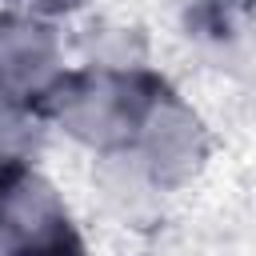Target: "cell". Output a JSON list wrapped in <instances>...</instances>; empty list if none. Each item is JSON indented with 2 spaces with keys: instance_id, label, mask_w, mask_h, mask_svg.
Listing matches in <instances>:
<instances>
[{
  "instance_id": "3",
  "label": "cell",
  "mask_w": 256,
  "mask_h": 256,
  "mask_svg": "<svg viewBox=\"0 0 256 256\" xmlns=\"http://www.w3.org/2000/svg\"><path fill=\"white\" fill-rule=\"evenodd\" d=\"M140 128H144V144H148V156H152L156 176L180 180L184 172L196 168L200 132H196V120H192L180 104H172V100H152V108L144 112Z\"/></svg>"
},
{
  "instance_id": "2",
  "label": "cell",
  "mask_w": 256,
  "mask_h": 256,
  "mask_svg": "<svg viewBox=\"0 0 256 256\" xmlns=\"http://www.w3.org/2000/svg\"><path fill=\"white\" fill-rule=\"evenodd\" d=\"M52 112L76 136L92 144H116V140H132V128H140L148 104L120 76H76L56 88Z\"/></svg>"
},
{
  "instance_id": "1",
  "label": "cell",
  "mask_w": 256,
  "mask_h": 256,
  "mask_svg": "<svg viewBox=\"0 0 256 256\" xmlns=\"http://www.w3.org/2000/svg\"><path fill=\"white\" fill-rule=\"evenodd\" d=\"M0 252L8 256H80L56 192L16 160H0Z\"/></svg>"
},
{
  "instance_id": "5",
  "label": "cell",
  "mask_w": 256,
  "mask_h": 256,
  "mask_svg": "<svg viewBox=\"0 0 256 256\" xmlns=\"http://www.w3.org/2000/svg\"><path fill=\"white\" fill-rule=\"evenodd\" d=\"M28 4H36V8H72L76 0H28Z\"/></svg>"
},
{
  "instance_id": "4",
  "label": "cell",
  "mask_w": 256,
  "mask_h": 256,
  "mask_svg": "<svg viewBox=\"0 0 256 256\" xmlns=\"http://www.w3.org/2000/svg\"><path fill=\"white\" fill-rule=\"evenodd\" d=\"M52 68V36L32 20H0V88L28 96Z\"/></svg>"
}]
</instances>
